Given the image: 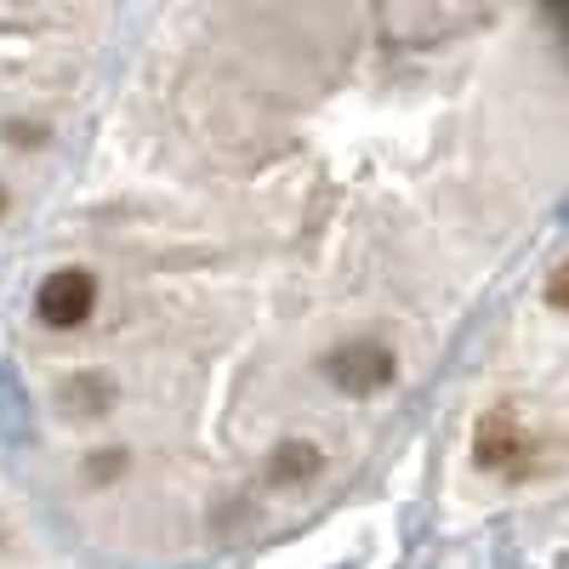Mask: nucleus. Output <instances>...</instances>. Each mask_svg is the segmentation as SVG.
Returning <instances> with one entry per match:
<instances>
[{"mask_svg":"<svg viewBox=\"0 0 569 569\" xmlns=\"http://www.w3.org/2000/svg\"><path fill=\"white\" fill-rule=\"evenodd\" d=\"M541 7L126 12L0 262V450L74 569H240L416 445L563 240Z\"/></svg>","mask_w":569,"mask_h":569,"instance_id":"1","label":"nucleus"},{"mask_svg":"<svg viewBox=\"0 0 569 569\" xmlns=\"http://www.w3.org/2000/svg\"><path fill=\"white\" fill-rule=\"evenodd\" d=\"M563 240H552L421 427L439 450L445 536L501 569H536V547L563 563Z\"/></svg>","mask_w":569,"mask_h":569,"instance_id":"2","label":"nucleus"},{"mask_svg":"<svg viewBox=\"0 0 569 569\" xmlns=\"http://www.w3.org/2000/svg\"><path fill=\"white\" fill-rule=\"evenodd\" d=\"M120 23V7H0V262L52 188Z\"/></svg>","mask_w":569,"mask_h":569,"instance_id":"3","label":"nucleus"},{"mask_svg":"<svg viewBox=\"0 0 569 569\" xmlns=\"http://www.w3.org/2000/svg\"><path fill=\"white\" fill-rule=\"evenodd\" d=\"M0 569H74L46 530V518L34 512L7 450H0Z\"/></svg>","mask_w":569,"mask_h":569,"instance_id":"4","label":"nucleus"}]
</instances>
